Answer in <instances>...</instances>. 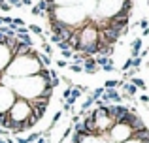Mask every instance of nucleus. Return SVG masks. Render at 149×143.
<instances>
[{"instance_id":"f257e3e1","label":"nucleus","mask_w":149,"mask_h":143,"mask_svg":"<svg viewBox=\"0 0 149 143\" xmlns=\"http://www.w3.org/2000/svg\"><path fill=\"white\" fill-rule=\"evenodd\" d=\"M132 132L128 130V126L125 124H113L111 126V140L117 141V143H127L128 140H130Z\"/></svg>"},{"instance_id":"f03ea898","label":"nucleus","mask_w":149,"mask_h":143,"mask_svg":"<svg viewBox=\"0 0 149 143\" xmlns=\"http://www.w3.org/2000/svg\"><path fill=\"white\" fill-rule=\"evenodd\" d=\"M142 44H143L142 38H134V40L130 41V59H136V57L140 55V51H142Z\"/></svg>"},{"instance_id":"7ed1b4c3","label":"nucleus","mask_w":149,"mask_h":143,"mask_svg":"<svg viewBox=\"0 0 149 143\" xmlns=\"http://www.w3.org/2000/svg\"><path fill=\"white\" fill-rule=\"evenodd\" d=\"M104 94L108 96L109 102H115V104H123V100H121V94L117 88H104Z\"/></svg>"},{"instance_id":"20e7f679","label":"nucleus","mask_w":149,"mask_h":143,"mask_svg":"<svg viewBox=\"0 0 149 143\" xmlns=\"http://www.w3.org/2000/svg\"><path fill=\"white\" fill-rule=\"evenodd\" d=\"M38 121H40V119H38L36 115L29 113V115L25 117V121H23V128H25V130H30V128H34V126L38 124Z\"/></svg>"},{"instance_id":"39448f33","label":"nucleus","mask_w":149,"mask_h":143,"mask_svg":"<svg viewBox=\"0 0 149 143\" xmlns=\"http://www.w3.org/2000/svg\"><path fill=\"white\" fill-rule=\"evenodd\" d=\"M34 59H36L38 64H42L44 68H49V66H51V57L44 55V53H36V57H34Z\"/></svg>"},{"instance_id":"423d86ee","label":"nucleus","mask_w":149,"mask_h":143,"mask_svg":"<svg viewBox=\"0 0 149 143\" xmlns=\"http://www.w3.org/2000/svg\"><path fill=\"white\" fill-rule=\"evenodd\" d=\"M130 83L134 85L138 90H146V88H147V87H146V81H143L142 77H130Z\"/></svg>"},{"instance_id":"0eeeda50","label":"nucleus","mask_w":149,"mask_h":143,"mask_svg":"<svg viewBox=\"0 0 149 143\" xmlns=\"http://www.w3.org/2000/svg\"><path fill=\"white\" fill-rule=\"evenodd\" d=\"M42 47H44V55H47V57H51V55H53V51H55V47H53V45H51L49 44V41H44V44H42Z\"/></svg>"},{"instance_id":"6e6552de","label":"nucleus","mask_w":149,"mask_h":143,"mask_svg":"<svg viewBox=\"0 0 149 143\" xmlns=\"http://www.w3.org/2000/svg\"><path fill=\"white\" fill-rule=\"evenodd\" d=\"M102 94H104V87H98V88H95V90H93L91 98L96 102V100H100V98H102Z\"/></svg>"},{"instance_id":"1a4fd4ad","label":"nucleus","mask_w":149,"mask_h":143,"mask_svg":"<svg viewBox=\"0 0 149 143\" xmlns=\"http://www.w3.org/2000/svg\"><path fill=\"white\" fill-rule=\"evenodd\" d=\"M29 30H32L36 36H44V28L40 25H29Z\"/></svg>"},{"instance_id":"9d476101","label":"nucleus","mask_w":149,"mask_h":143,"mask_svg":"<svg viewBox=\"0 0 149 143\" xmlns=\"http://www.w3.org/2000/svg\"><path fill=\"white\" fill-rule=\"evenodd\" d=\"M40 136H42V132H32L29 137H25V140H26V143H34V141H38Z\"/></svg>"},{"instance_id":"9b49d317","label":"nucleus","mask_w":149,"mask_h":143,"mask_svg":"<svg viewBox=\"0 0 149 143\" xmlns=\"http://www.w3.org/2000/svg\"><path fill=\"white\" fill-rule=\"evenodd\" d=\"M68 68H70V70H72V72H76V73L83 72V68H81L79 64H68Z\"/></svg>"},{"instance_id":"f8f14e48","label":"nucleus","mask_w":149,"mask_h":143,"mask_svg":"<svg viewBox=\"0 0 149 143\" xmlns=\"http://www.w3.org/2000/svg\"><path fill=\"white\" fill-rule=\"evenodd\" d=\"M100 70H102V72H117V68L113 66V64H106V66L100 68Z\"/></svg>"},{"instance_id":"ddd939ff","label":"nucleus","mask_w":149,"mask_h":143,"mask_svg":"<svg viewBox=\"0 0 149 143\" xmlns=\"http://www.w3.org/2000/svg\"><path fill=\"white\" fill-rule=\"evenodd\" d=\"M100 70V68L98 66H89V68H83V72H87V73H91V75H93V73H96V72H98Z\"/></svg>"},{"instance_id":"4468645a","label":"nucleus","mask_w":149,"mask_h":143,"mask_svg":"<svg viewBox=\"0 0 149 143\" xmlns=\"http://www.w3.org/2000/svg\"><path fill=\"white\" fill-rule=\"evenodd\" d=\"M57 47L61 49V51H66V49H70V47H68V44H66V41H58V44H57ZM70 51H72V49H70Z\"/></svg>"},{"instance_id":"2eb2a0df","label":"nucleus","mask_w":149,"mask_h":143,"mask_svg":"<svg viewBox=\"0 0 149 143\" xmlns=\"http://www.w3.org/2000/svg\"><path fill=\"white\" fill-rule=\"evenodd\" d=\"M61 53H62V59H64V60H68V59H72V53H74V51L66 49V51H61Z\"/></svg>"},{"instance_id":"dca6fc26","label":"nucleus","mask_w":149,"mask_h":143,"mask_svg":"<svg viewBox=\"0 0 149 143\" xmlns=\"http://www.w3.org/2000/svg\"><path fill=\"white\" fill-rule=\"evenodd\" d=\"M0 10H2L4 13H8V11L11 10V6H10V4H8V2H2V4H0Z\"/></svg>"},{"instance_id":"f3484780","label":"nucleus","mask_w":149,"mask_h":143,"mask_svg":"<svg viewBox=\"0 0 149 143\" xmlns=\"http://www.w3.org/2000/svg\"><path fill=\"white\" fill-rule=\"evenodd\" d=\"M57 64H58V68H68V62H66L64 59H58V60H57Z\"/></svg>"},{"instance_id":"a211bd4d","label":"nucleus","mask_w":149,"mask_h":143,"mask_svg":"<svg viewBox=\"0 0 149 143\" xmlns=\"http://www.w3.org/2000/svg\"><path fill=\"white\" fill-rule=\"evenodd\" d=\"M30 13H32V15H42V17H44V13H42V11L38 10L36 6H32V10H30Z\"/></svg>"},{"instance_id":"6ab92c4d","label":"nucleus","mask_w":149,"mask_h":143,"mask_svg":"<svg viewBox=\"0 0 149 143\" xmlns=\"http://www.w3.org/2000/svg\"><path fill=\"white\" fill-rule=\"evenodd\" d=\"M140 26H142V30H146V28H147V19H146V17L140 19Z\"/></svg>"},{"instance_id":"aec40b11","label":"nucleus","mask_w":149,"mask_h":143,"mask_svg":"<svg viewBox=\"0 0 149 143\" xmlns=\"http://www.w3.org/2000/svg\"><path fill=\"white\" fill-rule=\"evenodd\" d=\"M70 94H72V88H66V90L62 92V98H64V100H66V98H70Z\"/></svg>"},{"instance_id":"412c9836","label":"nucleus","mask_w":149,"mask_h":143,"mask_svg":"<svg viewBox=\"0 0 149 143\" xmlns=\"http://www.w3.org/2000/svg\"><path fill=\"white\" fill-rule=\"evenodd\" d=\"M21 6H23V8H29V6H32V0H21Z\"/></svg>"},{"instance_id":"4be33fe9","label":"nucleus","mask_w":149,"mask_h":143,"mask_svg":"<svg viewBox=\"0 0 149 143\" xmlns=\"http://www.w3.org/2000/svg\"><path fill=\"white\" fill-rule=\"evenodd\" d=\"M140 102H142V104H147L149 102V96L147 94H142V96H140Z\"/></svg>"},{"instance_id":"5701e85b","label":"nucleus","mask_w":149,"mask_h":143,"mask_svg":"<svg viewBox=\"0 0 149 143\" xmlns=\"http://www.w3.org/2000/svg\"><path fill=\"white\" fill-rule=\"evenodd\" d=\"M146 36H149V28H146V30H142V38H146Z\"/></svg>"},{"instance_id":"b1692460","label":"nucleus","mask_w":149,"mask_h":143,"mask_svg":"<svg viewBox=\"0 0 149 143\" xmlns=\"http://www.w3.org/2000/svg\"><path fill=\"white\" fill-rule=\"evenodd\" d=\"M17 143H26V140L25 137H17Z\"/></svg>"},{"instance_id":"393cba45","label":"nucleus","mask_w":149,"mask_h":143,"mask_svg":"<svg viewBox=\"0 0 149 143\" xmlns=\"http://www.w3.org/2000/svg\"><path fill=\"white\" fill-rule=\"evenodd\" d=\"M2 2H6V0H0V4H2Z\"/></svg>"}]
</instances>
